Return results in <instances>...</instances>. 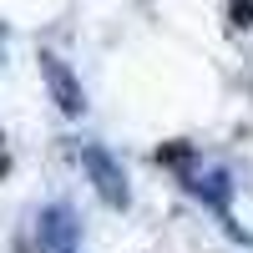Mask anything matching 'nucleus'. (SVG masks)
Returning a JSON list of instances; mask_svg holds the SVG:
<instances>
[{"instance_id":"5","label":"nucleus","mask_w":253,"mask_h":253,"mask_svg":"<svg viewBox=\"0 0 253 253\" xmlns=\"http://www.w3.org/2000/svg\"><path fill=\"white\" fill-rule=\"evenodd\" d=\"M228 26H233V31L253 26V0H233V5H228Z\"/></svg>"},{"instance_id":"2","label":"nucleus","mask_w":253,"mask_h":253,"mask_svg":"<svg viewBox=\"0 0 253 253\" xmlns=\"http://www.w3.org/2000/svg\"><path fill=\"white\" fill-rule=\"evenodd\" d=\"M41 76H46V86H51V101H56L66 117H81V112H86V91H81V81L71 76V66H66L56 51H41Z\"/></svg>"},{"instance_id":"3","label":"nucleus","mask_w":253,"mask_h":253,"mask_svg":"<svg viewBox=\"0 0 253 253\" xmlns=\"http://www.w3.org/2000/svg\"><path fill=\"white\" fill-rule=\"evenodd\" d=\"M41 253H76V218L66 203H51L46 213H41Z\"/></svg>"},{"instance_id":"4","label":"nucleus","mask_w":253,"mask_h":253,"mask_svg":"<svg viewBox=\"0 0 253 253\" xmlns=\"http://www.w3.org/2000/svg\"><path fill=\"white\" fill-rule=\"evenodd\" d=\"M193 193H198L203 203H213L218 213H228V193H233V182H228V172H208V177L193 182Z\"/></svg>"},{"instance_id":"7","label":"nucleus","mask_w":253,"mask_h":253,"mask_svg":"<svg viewBox=\"0 0 253 253\" xmlns=\"http://www.w3.org/2000/svg\"><path fill=\"white\" fill-rule=\"evenodd\" d=\"M10 172V157H5V142H0V177Z\"/></svg>"},{"instance_id":"6","label":"nucleus","mask_w":253,"mask_h":253,"mask_svg":"<svg viewBox=\"0 0 253 253\" xmlns=\"http://www.w3.org/2000/svg\"><path fill=\"white\" fill-rule=\"evenodd\" d=\"M187 157H193V147H187V142H172V147H162V152H157V162H187Z\"/></svg>"},{"instance_id":"1","label":"nucleus","mask_w":253,"mask_h":253,"mask_svg":"<svg viewBox=\"0 0 253 253\" xmlns=\"http://www.w3.org/2000/svg\"><path fill=\"white\" fill-rule=\"evenodd\" d=\"M81 167H86V177H91V187H96V198L107 203V208H126V203H132V187H126L122 162H117L101 142H86V147H81Z\"/></svg>"}]
</instances>
